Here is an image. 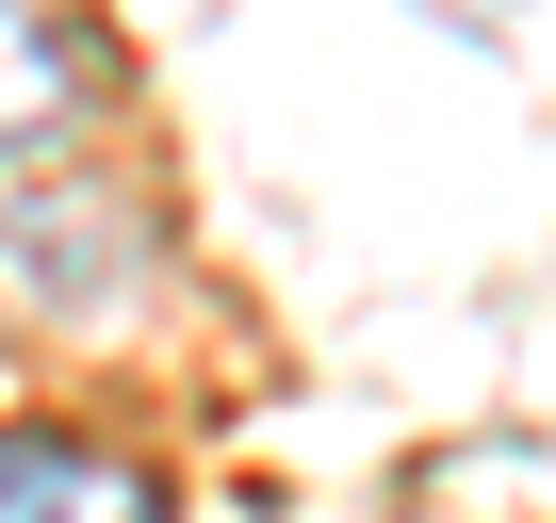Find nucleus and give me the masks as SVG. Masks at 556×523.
Wrapping results in <instances>:
<instances>
[{"mask_svg": "<svg viewBox=\"0 0 556 523\" xmlns=\"http://www.w3.org/2000/svg\"><path fill=\"white\" fill-rule=\"evenodd\" d=\"M99 99H115V50L66 17V0H0V164L66 148Z\"/></svg>", "mask_w": 556, "mask_h": 523, "instance_id": "2", "label": "nucleus"}, {"mask_svg": "<svg viewBox=\"0 0 556 523\" xmlns=\"http://www.w3.org/2000/svg\"><path fill=\"white\" fill-rule=\"evenodd\" d=\"M0 295L17 311H50V328H99V311H131L148 295V213L131 196H17L0 213Z\"/></svg>", "mask_w": 556, "mask_h": 523, "instance_id": "1", "label": "nucleus"}, {"mask_svg": "<svg viewBox=\"0 0 556 523\" xmlns=\"http://www.w3.org/2000/svg\"><path fill=\"white\" fill-rule=\"evenodd\" d=\"M0 523H180L164 474L66 442V425H0Z\"/></svg>", "mask_w": 556, "mask_h": 523, "instance_id": "3", "label": "nucleus"}]
</instances>
